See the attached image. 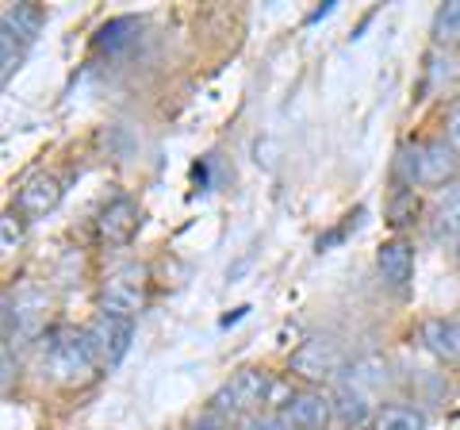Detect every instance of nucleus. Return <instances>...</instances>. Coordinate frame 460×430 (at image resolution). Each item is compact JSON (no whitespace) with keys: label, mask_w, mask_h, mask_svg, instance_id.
<instances>
[{"label":"nucleus","mask_w":460,"mask_h":430,"mask_svg":"<svg viewBox=\"0 0 460 430\" xmlns=\"http://www.w3.org/2000/svg\"><path fill=\"white\" fill-rule=\"evenodd\" d=\"M42 357H47L50 377L62 381V384L89 381L93 369H96L93 335H77V331H58L47 346H42Z\"/></svg>","instance_id":"f257e3e1"},{"label":"nucleus","mask_w":460,"mask_h":430,"mask_svg":"<svg viewBox=\"0 0 460 430\" xmlns=\"http://www.w3.org/2000/svg\"><path fill=\"white\" fill-rule=\"evenodd\" d=\"M58 196H62V184H58L54 177H47V174H39L20 189V208L27 215H47L58 204Z\"/></svg>","instance_id":"f8f14e48"},{"label":"nucleus","mask_w":460,"mask_h":430,"mask_svg":"<svg viewBox=\"0 0 460 430\" xmlns=\"http://www.w3.org/2000/svg\"><path fill=\"white\" fill-rule=\"evenodd\" d=\"M131 338H135V323L131 319H115V315H104L93 331V346L100 354L104 365H119L127 350H131Z\"/></svg>","instance_id":"20e7f679"},{"label":"nucleus","mask_w":460,"mask_h":430,"mask_svg":"<svg viewBox=\"0 0 460 430\" xmlns=\"http://www.w3.org/2000/svg\"><path fill=\"white\" fill-rule=\"evenodd\" d=\"M372 430H426V415L414 408H384L376 419H372Z\"/></svg>","instance_id":"2eb2a0df"},{"label":"nucleus","mask_w":460,"mask_h":430,"mask_svg":"<svg viewBox=\"0 0 460 430\" xmlns=\"http://www.w3.org/2000/svg\"><path fill=\"white\" fill-rule=\"evenodd\" d=\"M8 384H12V350L4 346V389H8Z\"/></svg>","instance_id":"412c9836"},{"label":"nucleus","mask_w":460,"mask_h":430,"mask_svg":"<svg viewBox=\"0 0 460 430\" xmlns=\"http://www.w3.org/2000/svg\"><path fill=\"white\" fill-rule=\"evenodd\" d=\"M376 265H380L384 281H392V284H407V281H411V273H414V254H411L407 242L392 238V242H384V246L376 250Z\"/></svg>","instance_id":"9d476101"},{"label":"nucleus","mask_w":460,"mask_h":430,"mask_svg":"<svg viewBox=\"0 0 460 430\" xmlns=\"http://www.w3.org/2000/svg\"><path fill=\"white\" fill-rule=\"evenodd\" d=\"M422 338L429 354H438L441 362H460V323L456 319H429L422 327Z\"/></svg>","instance_id":"9b49d317"},{"label":"nucleus","mask_w":460,"mask_h":430,"mask_svg":"<svg viewBox=\"0 0 460 430\" xmlns=\"http://www.w3.org/2000/svg\"><path fill=\"white\" fill-rule=\"evenodd\" d=\"M434 235L438 238H456L460 242V181L445 189L434 211Z\"/></svg>","instance_id":"ddd939ff"},{"label":"nucleus","mask_w":460,"mask_h":430,"mask_svg":"<svg viewBox=\"0 0 460 430\" xmlns=\"http://www.w3.org/2000/svg\"><path fill=\"white\" fill-rule=\"evenodd\" d=\"M334 411L345 426H365L372 419V408H368V396L361 389H353V384H345V389L334 396Z\"/></svg>","instance_id":"4468645a"},{"label":"nucleus","mask_w":460,"mask_h":430,"mask_svg":"<svg viewBox=\"0 0 460 430\" xmlns=\"http://www.w3.org/2000/svg\"><path fill=\"white\" fill-rule=\"evenodd\" d=\"M434 35H438L441 42H460V0H453V4H445V8L438 12Z\"/></svg>","instance_id":"dca6fc26"},{"label":"nucleus","mask_w":460,"mask_h":430,"mask_svg":"<svg viewBox=\"0 0 460 430\" xmlns=\"http://www.w3.org/2000/svg\"><path fill=\"white\" fill-rule=\"evenodd\" d=\"M269 392H272L269 372H261V369H242V372H234V377H230L226 389L215 396V404H219L223 411H242V408L261 404Z\"/></svg>","instance_id":"f03ea898"},{"label":"nucleus","mask_w":460,"mask_h":430,"mask_svg":"<svg viewBox=\"0 0 460 430\" xmlns=\"http://www.w3.org/2000/svg\"><path fill=\"white\" fill-rule=\"evenodd\" d=\"M445 135H449V147L460 154V104L449 112V127H445Z\"/></svg>","instance_id":"a211bd4d"},{"label":"nucleus","mask_w":460,"mask_h":430,"mask_svg":"<svg viewBox=\"0 0 460 430\" xmlns=\"http://www.w3.org/2000/svg\"><path fill=\"white\" fill-rule=\"evenodd\" d=\"M42 27V12L35 4H12L4 8V39H0V47H27Z\"/></svg>","instance_id":"1a4fd4ad"},{"label":"nucleus","mask_w":460,"mask_h":430,"mask_svg":"<svg viewBox=\"0 0 460 430\" xmlns=\"http://www.w3.org/2000/svg\"><path fill=\"white\" fill-rule=\"evenodd\" d=\"M12 242H20V223H16V215H4V246H12Z\"/></svg>","instance_id":"6ab92c4d"},{"label":"nucleus","mask_w":460,"mask_h":430,"mask_svg":"<svg viewBox=\"0 0 460 430\" xmlns=\"http://www.w3.org/2000/svg\"><path fill=\"white\" fill-rule=\"evenodd\" d=\"M334 415V399H326L319 392H299L284 404V426L292 430H323Z\"/></svg>","instance_id":"39448f33"},{"label":"nucleus","mask_w":460,"mask_h":430,"mask_svg":"<svg viewBox=\"0 0 460 430\" xmlns=\"http://www.w3.org/2000/svg\"><path fill=\"white\" fill-rule=\"evenodd\" d=\"M142 308V277L135 269L127 273H115L104 284V315H115V319H135Z\"/></svg>","instance_id":"423d86ee"},{"label":"nucleus","mask_w":460,"mask_h":430,"mask_svg":"<svg viewBox=\"0 0 460 430\" xmlns=\"http://www.w3.org/2000/svg\"><path fill=\"white\" fill-rule=\"evenodd\" d=\"M123 31H135V20H111V23H104L100 27V50H119L127 39L131 35H123Z\"/></svg>","instance_id":"f3484780"},{"label":"nucleus","mask_w":460,"mask_h":430,"mask_svg":"<svg viewBox=\"0 0 460 430\" xmlns=\"http://www.w3.org/2000/svg\"><path fill=\"white\" fill-rule=\"evenodd\" d=\"M246 430H284V423H277V419H253Z\"/></svg>","instance_id":"aec40b11"},{"label":"nucleus","mask_w":460,"mask_h":430,"mask_svg":"<svg viewBox=\"0 0 460 430\" xmlns=\"http://www.w3.org/2000/svg\"><path fill=\"white\" fill-rule=\"evenodd\" d=\"M138 231V208L135 200H111V204L104 208V215H100V235H104L108 242H115V246H123V242H131Z\"/></svg>","instance_id":"6e6552de"},{"label":"nucleus","mask_w":460,"mask_h":430,"mask_svg":"<svg viewBox=\"0 0 460 430\" xmlns=\"http://www.w3.org/2000/svg\"><path fill=\"white\" fill-rule=\"evenodd\" d=\"M460 169V157L456 150L449 147V142H426V147L419 150V181L426 184H445L453 181Z\"/></svg>","instance_id":"0eeeda50"},{"label":"nucleus","mask_w":460,"mask_h":430,"mask_svg":"<svg viewBox=\"0 0 460 430\" xmlns=\"http://www.w3.org/2000/svg\"><path fill=\"white\" fill-rule=\"evenodd\" d=\"M292 369L299 372V377L326 381V377H334V372L341 369V350L334 346V342H326V338H311L292 354Z\"/></svg>","instance_id":"7ed1b4c3"}]
</instances>
